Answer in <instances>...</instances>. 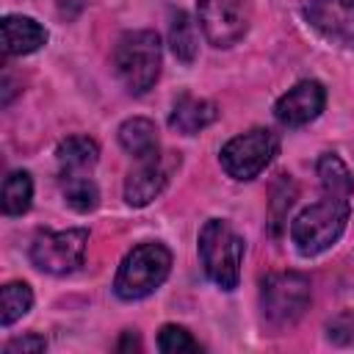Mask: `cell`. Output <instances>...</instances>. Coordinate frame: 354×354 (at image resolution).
<instances>
[{
	"label": "cell",
	"instance_id": "6da1fadb",
	"mask_svg": "<svg viewBox=\"0 0 354 354\" xmlns=\"http://www.w3.org/2000/svg\"><path fill=\"white\" fill-rule=\"evenodd\" d=\"M351 216V194L324 191V196L304 207L290 224V241L301 257H315L326 252L346 230Z\"/></svg>",
	"mask_w": 354,
	"mask_h": 354
},
{
	"label": "cell",
	"instance_id": "7a4b0ae2",
	"mask_svg": "<svg viewBox=\"0 0 354 354\" xmlns=\"http://www.w3.org/2000/svg\"><path fill=\"white\" fill-rule=\"evenodd\" d=\"M160 39L155 30H127L113 47V69L130 94H147L160 77Z\"/></svg>",
	"mask_w": 354,
	"mask_h": 354
},
{
	"label": "cell",
	"instance_id": "3957f363",
	"mask_svg": "<svg viewBox=\"0 0 354 354\" xmlns=\"http://www.w3.org/2000/svg\"><path fill=\"white\" fill-rule=\"evenodd\" d=\"M243 252H246L243 238L224 218H210L199 230V260H202V268L221 290H235L238 288Z\"/></svg>",
	"mask_w": 354,
	"mask_h": 354
},
{
	"label": "cell",
	"instance_id": "277c9868",
	"mask_svg": "<svg viewBox=\"0 0 354 354\" xmlns=\"http://www.w3.org/2000/svg\"><path fill=\"white\" fill-rule=\"evenodd\" d=\"M169 271H171V252L163 243L158 241L138 243L122 260L116 279H113V293L124 301H138L155 293L169 277Z\"/></svg>",
	"mask_w": 354,
	"mask_h": 354
},
{
	"label": "cell",
	"instance_id": "5b68a950",
	"mask_svg": "<svg viewBox=\"0 0 354 354\" xmlns=\"http://www.w3.org/2000/svg\"><path fill=\"white\" fill-rule=\"evenodd\" d=\"M263 315L274 329L293 326L310 307V279L299 271H277L263 279L260 288Z\"/></svg>",
	"mask_w": 354,
	"mask_h": 354
},
{
	"label": "cell",
	"instance_id": "8992f818",
	"mask_svg": "<svg viewBox=\"0 0 354 354\" xmlns=\"http://www.w3.org/2000/svg\"><path fill=\"white\" fill-rule=\"evenodd\" d=\"M279 152V141L271 130L266 127H254L249 133H241L235 138H230L221 147V169L232 177V180H252L257 177Z\"/></svg>",
	"mask_w": 354,
	"mask_h": 354
},
{
	"label": "cell",
	"instance_id": "52a82bcc",
	"mask_svg": "<svg viewBox=\"0 0 354 354\" xmlns=\"http://www.w3.org/2000/svg\"><path fill=\"white\" fill-rule=\"evenodd\" d=\"M88 246V230H64V232H39L30 243V260L44 274H72L83 266Z\"/></svg>",
	"mask_w": 354,
	"mask_h": 354
},
{
	"label": "cell",
	"instance_id": "ba28073f",
	"mask_svg": "<svg viewBox=\"0 0 354 354\" xmlns=\"http://www.w3.org/2000/svg\"><path fill=\"white\" fill-rule=\"evenodd\" d=\"M199 25L213 47H232L249 30V0H196Z\"/></svg>",
	"mask_w": 354,
	"mask_h": 354
},
{
	"label": "cell",
	"instance_id": "9c48e42d",
	"mask_svg": "<svg viewBox=\"0 0 354 354\" xmlns=\"http://www.w3.org/2000/svg\"><path fill=\"white\" fill-rule=\"evenodd\" d=\"M301 11L324 39L354 50V0H307Z\"/></svg>",
	"mask_w": 354,
	"mask_h": 354
},
{
	"label": "cell",
	"instance_id": "30bf717a",
	"mask_svg": "<svg viewBox=\"0 0 354 354\" xmlns=\"http://www.w3.org/2000/svg\"><path fill=\"white\" fill-rule=\"evenodd\" d=\"M324 105H326V88L318 80H299L293 88H288L277 100L274 116L285 127H301V124L318 119Z\"/></svg>",
	"mask_w": 354,
	"mask_h": 354
},
{
	"label": "cell",
	"instance_id": "8fae6325",
	"mask_svg": "<svg viewBox=\"0 0 354 354\" xmlns=\"http://www.w3.org/2000/svg\"><path fill=\"white\" fill-rule=\"evenodd\" d=\"M166 183H169V166L163 163V155L136 160V169H130L124 180V199L133 207H144L166 188Z\"/></svg>",
	"mask_w": 354,
	"mask_h": 354
},
{
	"label": "cell",
	"instance_id": "7c38bea8",
	"mask_svg": "<svg viewBox=\"0 0 354 354\" xmlns=\"http://www.w3.org/2000/svg\"><path fill=\"white\" fill-rule=\"evenodd\" d=\"M3 28V50L6 55H30L47 44V30L22 14H8L0 22Z\"/></svg>",
	"mask_w": 354,
	"mask_h": 354
},
{
	"label": "cell",
	"instance_id": "4fadbf2b",
	"mask_svg": "<svg viewBox=\"0 0 354 354\" xmlns=\"http://www.w3.org/2000/svg\"><path fill=\"white\" fill-rule=\"evenodd\" d=\"M58 158V177H83L100 160V147L88 136H69L55 149Z\"/></svg>",
	"mask_w": 354,
	"mask_h": 354
},
{
	"label": "cell",
	"instance_id": "5bb4252c",
	"mask_svg": "<svg viewBox=\"0 0 354 354\" xmlns=\"http://www.w3.org/2000/svg\"><path fill=\"white\" fill-rule=\"evenodd\" d=\"M218 119V108L210 100L194 97V94H183L177 97L171 113H169V124L183 133V136H194L199 130H205L207 124H213Z\"/></svg>",
	"mask_w": 354,
	"mask_h": 354
},
{
	"label": "cell",
	"instance_id": "9a60e30c",
	"mask_svg": "<svg viewBox=\"0 0 354 354\" xmlns=\"http://www.w3.org/2000/svg\"><path fill=\"white\" fill-rule=\"evenodd\" d=\"M119 144L124 152H130L136 160H147V158H158L160 155V141H158V130L149 119L144 116H133L127 122H122L119 127Z\"/></svg>",
	"mask_w": 354,
	"mask_h": 354
},
{
	"label": "cell",
	"instance_id": "2e32d148",
	"mask_svg": "<svg viewBox=\"0 0 354 354\" xmlns=\"http://www.w3.org/2000/svg\"><path fill=\"white\" fill-rule=\"evenodd\" d=\"M169 44H171V53L177 55V61L191 64L196 58V47H199L196 44V25H194V19L185 11H171Z\"/></svg>",
	"mask_w": 354,
	"mask_h": 354
},
{
	"label": "cell",
	"instance_id": "e0dca14e",
	"mask_svg": "<svg viewBox=\"0 0 354 354\" xmlns=\"http://www.w3.org/2000/svg\"><path fill=\"white\" fill-rule=\"evenodd\" d=\"M33 199V180L28 171H11L3 183V213L22 216Z\"/></svg>",
	"mask_w": 354,
	"mask_h": 354
},
{
	"label": "cell",
	"instance_id": "ac0fdd59",
	"mask_svg": "<svg viewBox=\"0 0 354 354\" xmlns=\"http://www.w3.org/2000/svg\"><path fill=\"white\" fill-rule=\"evenodd\" d=\"M58 180H61V194H64V199L72 210L88 213L100 205V191H97V185L88 174H83V177H58Z\"/></svg>",
	"mask_w": 354,
	"mask_h": 354
},
{
	"label": "cell",
	"instance_id": "d6986e66",
	"mask_svg": "<svg viewBox=\"0 0 354 354\" xmlns=\"http://www.w3.org/2000/svg\"><path fill=\"white\" fill-rule=\"evenodd\" d=\"M0 307H3L0 310L3 326H11L14 321H19L33 307V290H30V285H25V282H8V285H3Z\"/></svg>",
	"mask_w": 354,
	"mask_h": 354
},
{
	"label": "cell",
	"instance_id": "ffe728a7",
	"mask_svg": "<svg viewBox=\"0 0 354 354\" xmlns=\"http://www.w3.org/2000/svg\"><path fill=\"white\" fill-rule=\"evenodd\" d=\"M318 177L324 191H337V194H354V177L346 169V163L335 152H324L318 158Z\"/></svg>",
	"mask_w": 354,
	"mask_h": 354
},
{
	"label": "cell",
	"instance_id": "44dd1931",
	"mask_svg": "<svg viewBox=\"0 0 354 354\" xmlns=\"http://www.w3.org/2000/svg\"><path fill=\"white\" fill-rule=\"evenodd\" d=\"M158 348L163 354H183V351H199L202 346L191 337V332L185 326H177V324H166L160 332H158Z\"/></svg>",
	"mask_w": 354,
	"mask_h": 354
},
{
	"label": "cell",
	"instance_id": "7402d4cb",
	"mask_svg": "<svg viewBox=\"0 0 354 354\" xmlns=\"http://www.w3.org/2000/svg\"><path fill=\"white\" fill-rule=\"evenodd\" d=\"M47 348V340L41 335H22V337H14L3 346V354H39Z\"/></svg>",
	"mask_w": 354,
	"mask_h": 354
},
{
	"label": "cell",
	"instance_id": "603a6c76",
	"mask_svg": "<svg viewBox=\"0 0 354 354\" xmlns=\"http://www.w3.org/2000/svg\"><path fill=\"white\" fill-rule=\"evenodd\" d=\"M116 348H119V351H127V348H141V340H138V335L124 332V335H122V340L116 343Z\"/></svg>",
	"mask_w": 354,
	"mask_h": 354
}]
</instances>
